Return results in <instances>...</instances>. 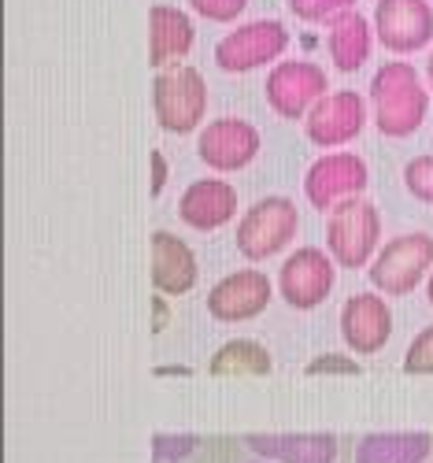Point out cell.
I'll return each mask as SVG.
<instances>
[{"mask_svg": "<svg viewBox=\"0 0 433 463\" xmlns=\"http://www.w3.org/2000/svg\"><path fill=\"white\" fill-rule=\"evenodd\" d=\"M326 52H330V60H334L337 71H344V74L360 71L371 60V52H374V23L367 15H360V12L341 15L330 26Z\"/></svg>", "mask_w": 433, "mask_h": 463, "instance_id": "cell-19", "label": "cell"}, {"mask_svg": "<svg viewBox=\"0 0 433 463\" xmlns=\"http://www.w3.org/2000/svg\"><path fill=\"white\" fill-rule=\"evenodd\" d=\"M426 86H429V93H433V52H429V60H426Z\"/></svg>", "mask_w": 433, "mask_h": 463, "instance_id": "cell-29", "label": "cell"}, {"mask_svg": "<svg viewBox=\"0 0 433 463\" xmlns=\"http://www.w3.org/2000/svg\"><path fill=\"white\" fill-rule=\"evenodd\" d=\"M212 374L219 378H259L270 374V353L263 349L259 341L238 337V341H226L222 349L212 356Z\"/></svg>", "mask_w": 433, "mask_h": 463, "instance_id": "cell-21", "label": "cell"}, {"mask_svg": "<svg viewBox=\"0 0 433 463\" xmlns=\"http://www.w3.org/2000/svg\"><path fill=\"white\" fill-rule=\"evenodd\" d=\"M363 127H367V100L352 90L326 93L304 119L307 141L319 148H341L348 141H356L363 134Z\"/></svg>", "mask_w": 433, "mask_h": 463, "instance_id": "cell-11", "label": "cell"}, {"mask_svg": "<svg viewBox=\"0 0 433 463\" xmlns=\"http://www.w3.org/2000/svg\"><path fill=\"white\" fill-rule=\"evenodd\" d=\"M404 185H408V193H411L415 201L433 204V156H429V152H426V156L408 160V167H404Z\"/></svg>", "mask_w": 433, "mask_h": 463, "instance_id": "cell-23", "label": "cell"}, {"mask_svg": "<svg viewBox=\"0 0 433 463\" xmlns=\"http://www.w3.org/2000/svg\"><path fill=\"white\" fill-rule=\"evenodd\" d=\"M371 286L385 297H408L419 289L426 275H433V234L426 230H411L385 241V249L371 263Z\"/></svg>", "mask_w": 433, "mask_h": 463, "instance_id": "cell-3", "label": "cell"}, {"mask_svg": "<svg viewBox=\"0 0 433 463\" xmlns=\"http://www.w3.org/2000/svg\"><path fill=\"white\" fill-rule=\"evenodd\" d=\"M155 123L167 134H193L208 111V82L196 67H167L152 82Z\"/></svg>", "mask_w": 433, "mask_h": 463, "instance_id": "cell-2", "label": "cell"}, {"mask_svg": "<svg viewBox=\"0 0 433 463\" xmlns=\"http://www.w3.org/2000/svg\"><path fill=\"white\" fill-rule=\"evenodd\" d=\"M256 463H263V459H256Z\"/></svg>", "mask_w": 433, "mask_h": 463, "instance_id": "cell-31", "label": "cell"}, {"mask_svg": "<svg viewBox=\"0 0 433 463\" xmlns=\"http://www.w3.org/2000/svg\"><path fill=\"white\" fill-rule=\"evenodd\" d=\"M307 374H360V364L348 356H337V353H326L307 364Z\"/></svg>", "mask_w": 433, "mask_h": 463, "instance_id": "cell-27", "label": "cell"}, {"mask_svg": "<svg viewBox=\"0 0 433 463\" xmlns=\"http://www.w3.org/2000/svg\"><path fill=\"white\" fill-rule=\"evenodd\" d=\"M426 297H429V304H433V275L426 279Z\"/></svg>", "mask_w": 433, "mask_h": 463, "instance_id": "cell-30", "label": "cell"}, {"mask_svg": "<svg viewBox=\"0 0 433 463\" xmlns=\"http://www.w3.org/2000/svg\"><path fill=\"white\" fill-rule=\"evenodd\" d=\"M378 238H381V215H378V204H371L367 197L348 201L337 212H330L326 249L334 263L348 267V271H360V267L374 263Z\"/></svg>", "mask_w": 433, "mask_h": 463, "instance_id": "cell-5", "label": "cell"}, {"mask_svg": "<svg viewBox=\"0 0 433 463\" xmlns=\"http://www.w3.org/2000/svg\"><path fill=\"white\" fill-rule=\"evenodd\" d=\"M196 252L171 230H155L152 234V286L160 297H182L196 286Z\"/></svg>", "mask_w": 433, "mask_h": 463, "instance_id": "cell-16", "label": "cell"}, {"mask_svg": "<svg viewBox=\"0 0 433 463\" xmlns=\"http://www.w3.org/2000/svg\"><path fill=\"white\" fill-rule=\"evenodd\" d=\"M404 371H408V374H433V326L419 330L415 341L408 345Z\"/></svg>", "mask_w": 433, "mask_h": 463, "instance_id": "cell-24", "label": "cell"}, {"mask_svg": "<svg viewBox=\"0 0 433 463\" xmlns=\"http://www.w3.org/2000/svg\"><path fill=\"white\" fill-rule=\"evenodd\" d=\"M289 49V30L278 19H256L245 23L233 33H226L222 42L215 45V63L226 74H249L256 67L274 63L282 52Z\"/></svg>", "mask_w": 433, "mask_h": 463, "instance_id": "cell-8", "label": "cell"}, {"mask_svg": "<svg viewBox=\"0 0 433 463\" xmlns=\"http://www.w3.org/2000/svg\"><path fill=\"white\" fill-rule=\"evenodd\" d=\"M178 215L185 226L201 230V234H212V230L226 226L238 215V189L222 178H201V182L185 185V193L178 197Z\"/></svg>", "mask_w": 433, "mask_h": 463, "instance_id": "cell-15", "label": "cell"}, {"mask_svg": "<svg viewBox=\"0 0 433 463\" xmlns=\"http://www.w3.org/2000/svg\"><path fill=\"white\" fill-rule=\"evenodd\" d=\"M263 93H267L270 111L293 123V119H307V111L330 93V79L311 60H286L270 67Z\"/></svg>", "mask_w": 433, "mask_h": 463, "instance_id": "cell-7", "label": "cell"}, {"mask_svg": "<svg viewBox=\"0 0 433 463\" xmlns=\"http://www.w3.org/2000/svg\"><path fill=\"white\" fill-rule=\"evenodd\" d=\"M193 42H196V26L182 8L152 5L148 12V63L152 67H160V71L174 67L178 60L189 56Z\"/></svg>", "mask_w": 433, "mask_h": 463, "instance_id": "cell-17", "label": "cell"}, {"mask_svg": "<svg viewBox=\"0 0 433 463\" xmlns=\"http://www.w3.org/2000/svg\"><path fill=\"white\" fill-rule=\"evenodd\" d=\"M374 37L378 45L411 56L433 42V8L429 0H378L374 5Z\"/></svg>", "mask_w": 433, "mask_h": 463, "instance_id": "cell-9", "label": "cell"}, {"mask_svg": "<svg viewBox=\"0 0 433 463\" xmlns=\"http://www.w3.org/2000/svg\"><path fill=\"white\" fill-rule=\"evenodd\" d=\"M371 111L374 127L385 137H411L429 111V90L422 86L419 71L404 60H389L371 79Z\"/></svg>", "mask_w": 433, "mask_h": 463, "instance_id": "cell-1", "label": "cell"}, {"mask_svg": "<svg viewBox=\"0 0 433 463\" xmlns=\"http://www.w3.org/2000/svg\"><path fill=\"white\" fill-rule=\"evenodd\" d=\"M341 337L356 356H374L392 337V312L381 293H356L341 307Z\"/></svg>", "mask_w": 433, "mask_h": 463, "instance_id": "cell-14", "label": "cell"}, {"mask_svg": "<svg viewBox=\"0 0 433 463\" xmlns=\"http://www.w3.org/2000/svg\"><path fill=\"white\" fill-rule=\"evenodd\" d=\"M289 12H293L300 23L334 26L341 15L356 12V0H289Z\"/></svg>", "mask_w": 433, "mask_h": 463, "instance_id": "cell-22", "label": "cell"}, {"mask_svg": "<svg viewBox=\"0 0 433 463\" xmlns=\"http://www.w3.org/2000/svg\"><path fill=\"white\" fill-rule=\"evenodd\" d=\"M196 156L219 175L241 171L259 156V130L249 119H238V115H222V119H215L201 130Z\"/></svg>", "mask_w": 433, "mask_h": 463, "instance_id": "cell-12", "label": "cell"}, {"mask_svg": "<svg viewBox=\"0 0 433 463\" xmlns=\"http://www.w3.org/2000/svg\"><path fill=\"white\" fill-rule=\"evenodd\" d=\"M164 185H167V160L160 148H152V197H160Z\"/></svg>", "mask_w": 433, "mask_h": 463, "instance_id": "cell-28", "label": "cell"}, {"mask_svg": "<svg viewBox=\"0 0 433 463\" xmlns=\"http://www.w3.org/2000/svg\"><path fill=\"white\" fill-rule=\"evenodd\" d=\"M433 438L422 430L408 434H367L356 445V463H426Z\"/></svg>", "mask_w": 433, "mask_h": 463, "instance_id": "cell-20", "label": "cell"}, {"mask_svg": "<svg viewBox=\"0 0 433 463\" xmlns=\"http://www.w3.org/2000/svg\"><path fill=\"white\" fill-rule=\"evenodd\" d=\"M274 286L263 271H233L208 289V312L219 323H249L267 312Z\"/></svg>", "mask_w": 433, "mask_h": 463, "instance_id": "cell-13", "label": "cell"}, {"mask_svg": "<svg viewBox=\"0 0 433 463\" xmlns=\"http://www.w3.org/2000/svg\"><path fill=\"white\" fill-rule=\"evenodd\" d=\"M152 449H155V459H160V463H178V459L193 456L196 438L193 434H155Z\"/></svg>", "mask_w": 433, "mask_h": 463, "instance_id": "cell-26", "label": "cell"}, {"mask_svg": "<svg viewBox=\"0 0 433 463\" xmlns=\"http://www.w3.org/2000/svg\"><path fill=\"white\" fill-rule=\"evenodd\" d=\"M245 445L259 459L274 463H334L337 441L330 434H245Z\"/></svg>", "mask_w": 433, "mask_h": 463, "instance_id": "cell-18", "label": "cell"}, {"mask_svg": "<svg viewBox=\"0 0 433 463\" xmlns=\"http://www.w3.org/2000/svg\"><path fill=\"white\" fill-rule=\"evenodd\" d=\"M297 230H300V212L289 197H263L241 215L238 230H233V241H238V252L245 260L259 263L289 249Z\"/></svg>", "mask_w": 433, "mask_h": 463, "instance_id": "cell-4", "label": "cell"}, {"mask_svg": "<svg viewBox=\"0 0 433 463\" xmlns=\"http://www.w3.org/2000/svg\"><path fill=\"white\" fill-rule=\"evenodd\" d=\"M334 282H337L334 256L323 252V249H315V245H304V249L289 252V260L282 263V271H278V289H282L286 304L297 307V312H311V307H319L334 293Z\"/></svg>", "mask_w": 433, "mask_h": 463, "instance_id": "cell-10", "label": "cell"}, {"mask_svg": "<svg viewBox=\"0 0 433 463\" xmlns=\"http://www.w3.org/2000/svg\"><path fill=\"white\" fill-rule=\"evenodd\" d=\"M189 8L208 23H233L238 15H245L249 0H189Z\"/></svg>", "mask_w": 433, "mask_h": 463, "instance_id": "cell-25", "label": "cell"}, {"mask_svg": "<svg viewBox=\"0 0 433 463\" xmlns=\"http://www.w3.org/2000/svg\"><path fill=\"white\" fill-rule=\"evenodd\" d=\"M371 182L367 164L356 152H330L319 156L304 175V197L315 212H337L348 201H360Z\"/></svg>", "mask_w": 433, "mask_h": 463, "instance_id": "cell-6", "label": "cell"}]
</instances>
